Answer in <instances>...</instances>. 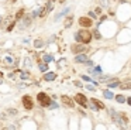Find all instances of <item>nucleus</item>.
I'll use <instances>...</instances> for the list:
<instances>
[{
    "label": "nucleus",
    "instance_id": "nucleus-1",
    "mask_svg": "<svg viewBox=\"0 0 131 130\" xmlns=\"http://www.w3.org/2000/svg\"><path fill=\"white\" fill-rule=\"evenodd\" d=\"M75 38H76V41H80L83 44H89L92 41V34L89 30H79L75 34Z\"/></svg>",
    "mask_w": 131,
    "mask_h": 130
},
{
    "label": "nucleus",
    "instance_id": "nucleus-2",
    "mask_svg": "<svg viewBox=\"0 0 131 130\" xmlns=\"http://www.w3.org/2000/svg\"><path fill=\"white\" fill-rule=\"evenodd\" d=\"M37 99H38V102H40V105H41L42 108H48V106L51 105V98L48 96L47 93H44V92H40L38 96H37Z\"/></svg>",
    "mask_w": 131,
    "mask_h": 130
},
{
    "label": "nucleus",
    "instance_id": "nucleus-3",
    "mask_svg": "<svg viewBox=\"0 0 131 130\" xmlns=\"http://www.w3.org/2000/svg\"><path fill=\"white\" fill-rule=\"evenodd\" d=\"M71 51H72L73 54L78 55L79 52H85V51H86V47H85L83 44H79V43H78V44H73L72 47H71Z\"/></svg>",
    "mask_w": 131,
    "mask_h": 130
},
{
    "label": "nucleus",
    "instance_id": "nucleus-4",
    "mask_svg": "<svg viewBox=\"0 0 131 130\" xmlns=\"http://www.w3.org/2000/svg\"><path fill=\"white\" fill-rule=\"evenodd\" d=\"M23 105H24V108H26L27 110H31V109H32V106H34V103H32V99H31V96H28V95L23 96Z\"/></svg>",
    "mask_w": 131,
    "mask_h": 130
},
{
    "label": "nucleus",
    "instance_id": "nucleus-5",
    "mask_svg": "<svg viewBox=\"0 0 131 130\" xmlns=\"http://www.w3.org/2000/svg\"><path fill=\"white\" fill-rule=\"evenodd\" d=\"M92 24H93V21L90 17H80L79 18V26H82V27H90Z\"/></svg>",
    "mask_w": 131,
    "mask_h": 130
},
{
    "label": "nucleus",
    "instance_id": "nucleus-6",
    "mask_svg": "<svg viewBox=\"0 0 131 130\" xmlns=\"http://www.w3.org/2000/svg\"><path fill=\"white\" fill-rule=\"evenodd\" d=\"M75 100H76V102H78L80 106H83V108H85V106L87 105V99H86V96H85V95H82V93H78V95L75 96Z\"/></svg>",
    "mask_w": 131,
    "mask_h": 130
},
{
    "label": "nucleus",
    "instance_id": "nucleus-7",
    "mask_svg": "<svg viewBox=\"0 0 131 130\" xmlns=\"http://www.w3.org/2000/svg\"><path fill=\"white\" fill-rule=\"evenodd\" d=\"M61 99H62V102H63L66 106H69V108H73V106H75V102H73L72 98H69V96H66V95H63Z\"/></svg>",
    "mask_w": 131,
    "mask_h": 130
},
{
    "label": "nucleus",
    "instance_id": "nucleus-8",
    "mask_svg": "<svg viewBox=\"0 0 131 130\" xmlns=\"http://www.w3.org/2000/svg\"><path fill=\"white\" fill-rule=\"evenodd\" d=\"M75 61L76 62H87L89 58H87V55H85V54H79V55L75 57Z\"/></svg>",
    "mask_w": 131,
    "mask_h": 130
},
{
    "label": "nucleus",
    "instance_id": "nucleus-9",
    "mask_svg": "<svg viewBox=\"0 0 131 130\" xmlns=\"http://www.w3.org/2000/svg\"><path fill=\"white\" fill-rule=\"evenodd\" d=\"M92 103L94 105V108H96V109H104V103L100 102V100H97V99H94V98L92 99Z\"/></svg>",
    "mask_w": 131,
    "mask_h": 130
},
{
    "label": "nucleus",
    "instance_id": "nucleus-10",
    "mask_svg": "<svg viewBox=\"0 0 131 130\" xmlns=\"http://www.w3.org/2000/svg\"><path fill=\"white\" fill-rule=\"evenodd\" d=\"M30 23H31V17H30V16L24 17V21H21V24H20V28H21V30H23V28H26Z\"/></svg>",
    "mask_w": 131,
    "mask_h": 130
},
{
    "label": "nucleus",
    "instance_id": "nucleus-11",
    "mask_svg": "<svg viewBox=\"0 0 131 130\" xmlns=\"http://www.w3.org/2000/svg\"><path fill=\"white\" fill-rule=\"evenodd\" d=\"M55 78H57V75H55L54 72H47V74L44 75V79H45V81H54Z\"/></svg>",
    "mask_w": 131,
    "mask_h": 130
},
{
    "label": "nucleus",
    "instance_id": "nucleus-12",
    "mask_svg": "<svg viewBox=\"0 0 131 130\" xmlns=\"http://www.w3.org/2000/svg\"><path fill=\"white\" fill-rule=\"evenodd\" d=\"M69 10H71V7H66L65 10H62L61 13H58V14H57V17H55V21H58V20H59V18H61L62 16H65V14H66V13H68Z\"/></svg>",
    "mask_w": 131,
    "mask_h": 130
},
{
    "label": "nucleus",
    "instance_id": "nucleus-13",
    "mask_svg": "<svg viewBox=\"0 0 131 130\" xmlns=\"http://www.w3.org/2000/svg\"><path fill=\"white\" fill-rule=\"evenodd\" d=\"M72 23H73V17H66V20H65V27H71L72 26Z\"/></svg>",
    "mask_w": 131,
    "mask_h": 130
},
{
    "label": "nucleus",
    "instance_id": "nucleus-14",
    "mask_svg": "<svg viewBox=\"0 0 131 130\" xmlns=\"http://www.w3.org/2000/svg\"><path fill=\"white\" fill-rule=\"evenodd\" d=\"M103 96L106 98V99H113V98H114L110 91H103Z\"/></svg>",
    "mask_w": 131,
    "mask_h": 130
},
{
    "label": "nucleus",
    "instance_id": "nucleus-15",
    "mask_svg": "<svg viewBox=\"0 0 131 130\" xmlns=\"http://www.w3.org/2000/svg\"><path fill=\"white\" fill-rule=\"evenodd\" d=\"M114 98H116V100L118 102V103H124V102L127 100V99L123 96V95H117V96H114Z\"/></svg>",
    "mask_w": 131,
    "mask_h": 130
},
{
    "label": "nucleus",
    "instance_id": "nucleus-16",
    "mask_svg": "<svg viewBox=\"0 0 131 130\" xmlns=\"http://www.w3.org/2000/svg\"><path fill=\"white\" fill-rule=\"evenodd\" d=\"M107 86H109V88H110V89H113V88H117V86H120V82L117 81H114V82H111V83H109V85H107Z\"/></svg>",
    "mask_w": 131,
    "mask_h": 130
},
{
    "label": "nucleus",
    "instance_id": "nucleus-17",
    "mask_svg": "<svg viewBox=\"0 0 131 130\" xmlns=\"http://www.w3.org/2000/svg\"><path fill=\"white\" fill-rule=\"evenodd\" d=\"M121 89H131V82H126V83H121L120 85Z\"/></svg>",
    "mask_w": 131,
    "mask_h": 130
},
{
    "label": "nucleus",
    "instance_id": "nucleus-18",
    "mask_svg": "<svg viewBox=\"0 0 131 130\" xmlns=\"http://www.w3.org/2000/svg\"><path fill=\"white\" fill-rule=\"evenodd\" d=\"M45 7H47V13H48V11H51V10L54 9V3L48 0V3H47V6H45Z\"/></svg>",
    "mask_w": 131,
    "mask_h": 130
},
{
    "label": "nucleus",
    "instance_id": "nucleus-19",
    "mask_svg": "<svg viewBox=\"0 0 131 130\" xmlns=\"http://www.w3.org/2000/svg\"><path fill=\"white\" fill-rule=\"evenodd\" d=\"M34 45L40 48V47H42V45H44V43H42V41H41V40H35V43H34Z\"/></svg>",
    "mask_w": 131,
    "mask_h": 130
},
{
    "label": "nucleus",
    "instance_id": "nucleus-20",
    "mask_svg": "<svg viewBox=\"0 0 131 130\" xmlns=\"http://www.w3.org/2000/svg\"><path fill=\"white\" fill-rule=\"evenodd\" d=\"M23 14H24V10L21 9V10H18V13H17V16H16V18H17V20H20V17L23 16Z\"/></svg>",
    "mask_w": 131,
    "mask_h": 130
},
{
    "label": "nucleus",
    "instance_id": "nucleus-21",
    "mask_svg": "<svg viewBox=\"0 0 131 130\" xmlns=\"http://www.w3.org/2000/svg\"><path fill=\"white\" fill-rule=\"evenodd\" d=\"M40 69H41L42 72H45V71L48 69V65H47V64H45V65H44V64H41V65H40Z\"/></svg>",
    "mask_w": 131,
    "mask_h": 130
},
{
    "label": "nucleus",
    "instance_id": "nucleus-22",
    "mask_svg": "<svg viewBox=\"0 0 131 130\" xmlns=\"http://www.w3.org/2000/svg\"><path fill=\"white\" fill-rule=\"evenodd\" d=\"M51 60H52V57H51V55H44V61H45V62H49Z\"/></svg>",
    "mask_w": 131,
    "mask_h": 130
},
{
    "label": "nucleus",
    "instance_id": "nucleus-23",
    "mask_svg": "<svg viewBox=\"0 0 131 130\" xmlns=\"http://www.w3.org/2000/svg\"><path fill=\"white\" fill-rule=\"evenodd\" d=\"M49 108H51V109H57V108H58V105H57L55 102H52V100H51V105H49Z\"/></svg>",
    "mask_w": 131,
    "mask_h": 130
},
{
    "label": "nucleus",
    "instance_id": "nucleus-24",
    "mask_svg": "<svg viewBox=\"0 0 131 130\" xmlns=\"http://www.w3.org/2000/svg\"><path fill=\"white\" fill-rule=\"evenodd\" d=\"M28 76H30L28 72H23V74H21V78H23V79H27Z\"/></svg>",
    "mask_w": 131,
    "mask_h": 130
},
{
    "label": "nucleus",
    "instance_id": "nucleus-25",
    "mask_svg": "<svg viewBox=\"0 0 131 130\" xmlns=\"http://www.w3.org/2000/svg\"><path fill=\"white\" fill-rule=\"evenodd\" d=\"M13 28H14V23H11V24H10V26L7 27V31H11Z\"/></svg>",
    "mask_w": 131,
    "mask_h": 130
},
{
    "label": "nucleus",
    "instance_id": "nucleus-26",
    "mask_svg": "<svg viewBox=\"0 0 131 130\" xmlns=\"http://www.w3.org/2000/svg\"><path fill=\"white\" fill-rule=\"evenodd\" d=\"M89 17H92V18H96V14H94L93 11H89Z\"/></svg>",
    "mask_w": 131,
    "mask_h": 130
},
{
    "label": "nucleus",
    "instance_id": "nucleus-27",
    "mask_svg": "<svg viewBox=\"0 0 131 130\" xmlns=\"http://www.w3.org/2000/svg\"><path fill=\"white\" fill-rule=\"evenodd\" d=\"M82 78H83V79H85V81H89V82H92V79H90V78H89V76H86V75H83V76H82Z\"/></svg>",
    "mask_w": 131,
    "mask_h": 130
},
{
    "label": "nucleus",
    "instance_id": "nucleus-28",
    "mask_svg": "<svg viewBox=\"0 0 131 130\" xmlns=\"http://www.w3.org/2000/svg\"><path fill=\"white\" fill-rule=\"evenodd\" d=\"M94 37H96V38H97V40H99V38H100V34H99V31H94Z\"/></svg>",
    "mask_w": 131,
    "mask_h": 130
},
{
    "label": "nucleus",
    "instance_id": "nucleus-29",
    "mask_svg": "<svg viewBox=\"0 0 131 130\" xmlns=\"http://www.w3.org/2000/svg\"><path fill=\"white\" fill-rule=\"evenodd\" d=\"M24 62H26V66H30V65H31V64H30V60H28V58H27Z\"/></svg>",
    "mask_w": 131,
    "mask_h": 130
},
{
    "label": "nucleus",
    "instance_id": "nucleus-30",
    "mask_svg": "<svg viewBox=\"0 0 131 130\" xmlns=\"http://www.w3.org/2000/svg\"><path fill=\"white\" fill-rule=\"evenodd\" d=\"M86 88L89 89V91H94V88H93V86H90V85H87Z\"/></svg>",
    "mask_w": 131,
    "mask_h": 130
},
{
    "label": "nucleus",
    "instance_id": "nucleus-31",
    "mask_svg": "<svg viewBox=\"0 0 131 130\" xmlns=\"http://www.w3.org/2000/svg\"><path fill=\"white\" fill-rule=\"evenodd\" d=\"M37 16H38V10H35V11L32 13V17H37Z\"/></svg>",
    "mask_w": 131,
    "mask_h": 130
},
{
    "label": "nucleus",
    "instance_id": "nucleus-32",
    "mask_svg": "<svg viewBox=\"0 0 131 130\" xmlns=\"http://www.w3.org/2000/svg\"><path fill=\"white\" fill-rule=\"evenodd\" d=\"M127 103H128V105L131 106V98H128V99H127Z\"/></svg>",
    "mask_w": 131,
    "mask_h": 130
},
{
    "label": "nucleus",
    "instance_id": "nucleus-33",
    "mask_svg": "<svg viewBox=\"0 0 131 130\" xmlns=\"http://www.w3.org/2000/svg\"><path fill=\"white\" fill-rule=\"evenodd\" d=\"M49 1H52V3H55V1H57V0H49Z\"/></svg>",
    "mask_w": 131,
    "mask_h": 130
},
{
    "label": "nucleus",
    "instance_id": "nucleus-34",
    "mask_svg": "<svg viewBox=\"0 0 131 130\" xmlns=\"http://www.w3.org/2000/svg\"><path fill=\"white\" fill-rule=\"evenodd\" d=\"M63 1H65V0H59V3H63Z\"/></svg>",
    "mask_w": 131,
    "mask_h": 130
},
{
    "label": "nucleus",
    "instance_id": "nucleus-35",
    "mask_svg": "<svg viewBox=\"0 0 131 130\" xmlns=\"http://www.w3.org/2000/svg\"><path fill=\"white\" fill-rule=\"evenodd\" d=\"M3 130H7V129H3Z\"/></svg>",
    "mask_w": 131,
    "mask_h": 130
}]
</instances>
